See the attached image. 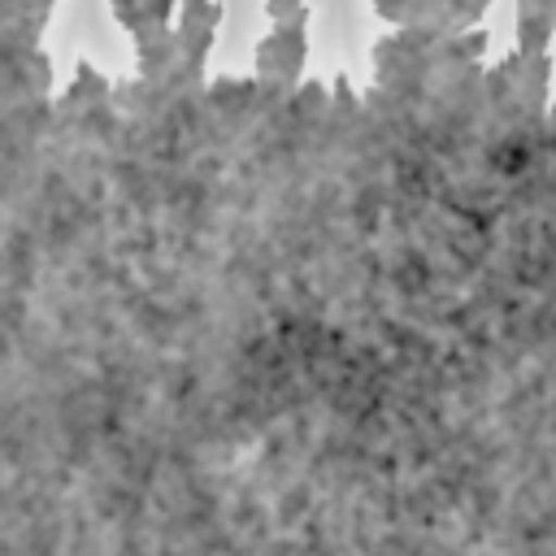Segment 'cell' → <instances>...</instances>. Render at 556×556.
Here are the masks:
<instances>
[{
  "label": "cell",
  "mask_w": 556,
  "mask_h": 556,
  "mask_svg": "<svg viewBox=\"0 0 556 556\" xmlns=\"http://www.w3.org/2000/svg\"><path fill=\"white\" fill-rule=\"evenodd\" d=\"M308 61V13H295L287 22H269V30L256 39L252 78L269 91H295L304 83Z\"/></svg>",
  "instance_id": "1"
},
{
  "label": "cell",
  "mask_w": 556,
  "mask_h": 556,
  "mask_svg": "<svg viewBox=\"0 0 556 556\" xmlns=\"http://www.w3.org/2000/svg\"><path fill=\"white\" fill-rule=\"evenodd\" d=\"M0 100L4 104L52 100V56L43 52V43L13 48L0 56Z\"/></svg>",
  "instance_id": "2"
},
{
  "label": "cell",
  "mask_w": 556,
  "mask_h": 556,
  "mask_svg": "<svg viewBox=\"0 0 556 556\" xmlns=\"http://www.w3.org/2000/svg\"><path fill=\"white\" fill-rule=\"evenodd\" d=\"M113 9V22L139 43H152L161 39L169 26H174V13H178V0H109Z\"/></svg>",
  "instance_id": "3"
},
{
  "label": "cell",
  "mask_w": 556,
  "mask_h": 556,
  "mask_svg": "<svg viewBox=\"0 0 556 556\" xmlns=\"http://www.w3.org/2000/svg\"><path fill=\"white\" fill-rule=\"evenodd\" d=\"M556 39V4L552 0H517V17H513V48L526 56L552 52Z\"/></svg>",
  "instance_id": "4"
},
{
  "label": "cell",
  "mask_w": 556,
  "mask_h": 556,
  "mask_svg": "<svg viewBox=\"0 0 556 556\" xmlns=\"http://www.w3.org/2000/svg\"><path fill=\"white\" fill-rule=\"evenodd\" d=\"M52 9H56V0H0V26H13L30 43H43Z\"/></svg>",
  "instance_id": "5"
},
{
  "label": "cell",
  "mask_w": 556,
  "mask_h": 556,
  "mask_svg": "<svg viewBox=\"0 0 556 556\" xmlns=\"http://www.w3.org/2000/svg\"><path fill=\"white\" fill-rule=\"evenodd\" d=\"M443 4H447V0H374V13H378L387 26H413V30H430Z\"/></svg>",
  "instance_id": "6"
},
{
  "label": "cell",
  "mask_w": 556,
  "mask_h": 556,
  "mask_svg": "<svg viewBox=\"0 0 556 556\" xmlns=\"http://www.w3.org/2000/svg\"><path fill=\"white\" fill-rule=\"evenodd\" d=\"M486 9H491V0H447V4L439 9V17H434L430 35H439V39H447V35H465V30L482 26Z\"/></svg>",
  "instance_id": "7"
},
{
  "label": "cell",
  "mask_w": 556,
  "mask_h": 556,
  "mask_svg": "<svg viewBox=\"0 0 556 556\" xmlns=\"http://www.w3.org/2000/svg\"><path fill=\"white\" fill-rule=\"evenodd\" d=\"M261 13H265L269 22H287V17H295V13H308V4H304V0H261Z\"/></svg>",
  "instance_id": "8"
}]
</instances>
